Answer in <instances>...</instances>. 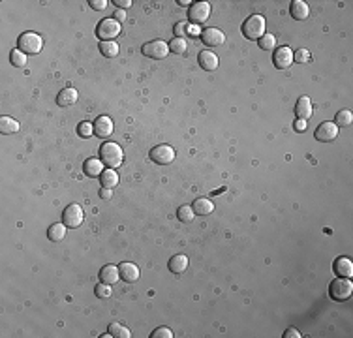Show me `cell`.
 <instances>
[{"mask_svg": "<svg viewBox=\"0 0 353 338\" xmlns=\"http://www.w3.org/2000/svg\"><path fill=\"white\" fill-rule=\"evenodd\" d=\"M100 160L109 169L121 168V164L124 162V152H122L121 145H117L113 141H105L100 147Z\"/></svg>", "mask_w": 353, "mask_h": 338, "instance_id": "1", "label": "cell"}, {"mask_svg": "<svg viewBox=\"0 0 353 338\" xmlns=\"http://www.w3.org/2000/svg\"><path fill=\"white\" fill-rule=\"evenodd\" d=\"M265 32H267V21L263 15H250L242 23V34L248 40H259Z\"/></svg>", "mask_w": 353, "mask_h": 338, "instance_id": "2", "label": "cell"}, {"mask_svg": "<svg viewBox=\"0 0 353 338\" xmlns=\"http://www.w3.org/2000/svg\"><path fill=\"white\" fill-rule=\"evenodd\" d=\"M43 47V40L36 32H25L17 40V49H21L25 55H38Z\"/></svg>", "mask_w": 353, "mask_h": 338, "instance_id": "3", "label": "cell"}, {"mask_svg": "<svg viewBox=\"0 0 353 338\" xmlns=\"http://www.w3.org/2000/svg\"><path fill=\"white\" fill-rule=\"evenodd\" d=\"M121 32L122 27L117 19H101L96 27V34L101 41H113Z\"/></svg>", "mask_w": 353, "mask_h": 338, "instance_id": "4", "label": "cell"}, {"mask_svg": "<svg viewBox=\"0 0 353 338\" xmlns=\"http://www.w3.org/2000/svg\"><path fill=\"white\" fill-rule=\"evenodd\" d=\"M331 297L334 301H346V299L352 297L353 293V284L350 278H344V276H338L336 280L331 282V289H329Z\"/></svg>", "mask_w": 353, "mask_h": 338, "instance_id": "5", "label": "cell"}, {"mask_svg": "<svg viewBox=\"0 0 353 338\" xmlns=\"http://www.w3.org/2000/svg\"><path fill=\"white\" fill-rule=\"evenodd\" d=\"M83 220H85V212L81 209V205L77 203H70L64 212H62V224L66 226V228H79L81 224H83Z\"/></svg>", "mask_w": 353, "mask_h": 338, "instance_id": "6", "label": "cell"}, {"mask_svg": "<svg viewBox=\"0 0 353 338\" xmlns=\"http://www.w3.org/2000/svg\"><path fill=\"white\" fill-rule=\"evenodd\" d=\"M169 53H171V51H169V43H165L163 40H152L143 45V55L152 60L165 59Z\"/></svg>", "mask_w": 353, "mask_h": 338, "instance_id": "7", "label": "cell"}, {"mask_svg": "<svg viewBox=\"0 0 353 338\" xmlns=\"http://www.w3.org/2000/svg\"><path fill=\"white\" fill-rule=\"evenodd\" d=\"M209 15H211V4L209 2H195L188 10V19L192 25H197V27L209 19Z\"/></svg>", "mask_w": 353, "mask_h": 338, "instance_id": "8", "label": "cell"}, {"mask_svg": "<svg viewBox=\"0 0 353 338\" xmlns=\"http://www.w3.org/2000/svg\"><path fill=\"white\" fill-rule=\"evenodd\" d=\"M151 160L154 164H160V166H167L175 160V150L169 145H158L151 150Z\"/></svg>", "mask_w": 353, "mask_h": 338, "instance_id": "9", "label": "cell"}, {"mask_svg": "<svg viewBox=\"0 0 353 338\" xmlns=\"http://www.w3.org/2000/svg\"><path fill=\"white\" fill-rule=\"evenodd\" d=\"M273 62H274V66H276L278 70H286V68H289L293 62H295V60H293V49L291 47H288V45L278 47L273 55Z\"/></svg>", "mask_w": 353, "mask_h": 338, "instance_id": "10", "label": "cell"}, {"mask_svg": "<svg viewBox=\"0 0 353 338\" xmlns=\"http://www.w3.org/2000/svg\"><path fill=\"white\" fill-rule=\"evenodd\" d=\"M316 139L321 141V143H327V141H333L336 139V135H338V126L334 124V122H321L318 128H316Z\"/></svg>", "mask_w": 353, "mask_h": 338, "instance_id": "11", "label": "cell"}, {"mask_svg": "<svg viewBox=\"0 0 353 338\" xmlns=\"http://www.w3.org/2000/svg\"><path fill=\"white\" fill-rule=\"evenodd\" d=\"M201 41L207 47H218L225 41V34L220 29H207L201 32Z\"/></svg>", "mask_w": 353, "mask_h": 338, "instance_id": "12", "label": "cell"}, {"mask_svg": "<svg viewBox=\"0 0 353 338\" xmlns=\"http://www.w3.org/2000/svg\"><path fill=\"white\" fill-rule=\"evenodd\" d=\"M113 120L109 119V117H105V115H101V117H98L96 119V122H94V134L98 135V137H101V139H105V137H109L113 134Z\"/></svg>", "mask_w": 353, "mask_h": 338, "instance_id": "13", "label": "cell"}, {"mask_svg": "<svg viewBox=\"0 0 353 338\" xmlns=\"http://www.w3.org/2000/svg\"><path fill=\"white\" fill-rule=\"evenodd\" d=\"M334 274L338 276H344V278H352L353 276V263L352 259L348 258H336L333 263Z\"/></svg>", "mask_w": 353, "mask_h": 338, "instance_id": "14", "label": "cell"}, {"mask_svg": "<svg viewBox=\"0 0 353 338\" xmlns=\"http://www.w3.org/2000/svg\"><path fill=\"white\" fill-rule=\"evenodd\" d=\"M197 62H199V66H201L205 71H214L216 68H218V57L209 49H205L199 53Z\"/></svg>", "mask_w": 353, "mask_h": 338, "instance_id": "15", "label": "cell"}, {"mask_svg": "<svg viewBox=\"0 0 353 338\" xmlns=\"http://www.w3.org/2000/svg\"><path fill=\"white\" fill-rule=\"evenodd\" d=\"M119 272H121V278L124 282H128V284H131V282H135V280L139 278V269H137L135 263L124 261V263L119 265Z\"/></svg>", "mask_w": 353, "mask_h": 338, "instance_id": "16", "label": "cell"}, {"mask_svg": "<svg viewBox=\"0 0 353 338\" xmlns=\"http://www.w3.org/2000/svg\"><path fill=\"white\" fill-rule=\"evenodd\" d=\"M77 98H79V94H77L75 89H64L59 92L57 103H59L61 107H70V105H73V103L77 101Z\"/></svg>", "mask_w": 353, "mask_h": 338, "instance_id": "17", "label": "cell"}, {"mask_svg": "<svg viewBox=\"0 0 353 338\" xmlns=\"http://www.w3.org/2000/svg\"><path fill=\"white\" fill-rule=\"evenodd\" d=\"M295 113H297V119H310L312 117V101L308 96H301L299 101H297V107H295Z\"/></svg>", "mask_w": 353, "mask_h": 338, "instance_id": "18", "label": "cell"}, {"mask_svg": "<svg viewBox=\"0 0 353 338\" xmlns=\"http://www.w3.org/2000/svg\"><path fill=\"white\" fill-rule=\"evenodd\" d=\"M291 17L297 21H304L308 17V13H310V8H308V4L304 2V0H293L291 2Z\"/></svg>", "mask_w": 353, "mask_h": 338, "instance_id": "19", "label": "cell"}, {"mask_svg": "<svg viewBox=\"0 0 353 338\" xmlns=\"http://www.w3.org/2000/svg\"><path fill=\"white\" fill-rule=\"evenodd\" d=\"M121 278V272H119V267L115 265H103L100 270V280L105 282V284H117V280Z\"/></svg>", "mask_w": 353, "mask_h": 338, "instance_id": "20", "label": "cell"}, {"mask_svg": "<svg viewBox=\"0 0 353 338\" xmlns=\"http://www.w3.org/2000/svg\"><path fill=\"white\" fill-rule=\"evenodd\" d=\"M192 209L197 216H207V214H211L212 210H214V203L207 198H199V199H195V201H193Z\"/></svg>", "mask_w": 353, "mask_h": 338, "instance_id": "21", "label": "cell"}, {"mask_svg": "<svg viewBox=\"0 0 353 338\" xmlns=\"http://www.w3.org/2000/svg\"><path fill=\"white\" fill-rule=\"evenodd\" d=\"M103 169V162L98 158H89L85 164H83V171L89 175V177H100Z\"/></svg>", "mask_w": 353, "mask_h": 338, "instance_id": "22", "label": "cell"}, {"mask_svg": "<svg viewBox=\"0 0 353 338\" xmlns=\"http://www.w3.org/2000/svg\"><path fill=\"white\" fill-rule=\"evenodd\" d=\"M186 269H188V258L186 256L179 254V256H173L169 259V270H171L173 274H182Z\"/></svg>", "mask_w": 353, "mask_h": 338, "instance_id": "23", "label": "cell"}, {"mask_svg": "<svg viewBox=\"0 0 353 338\" xmlns=\"http://www.w3.org/2000/svg\"><path fill=\"white\" fill-rule=\"evenodd\" d=\"M101 179V188H115L119 184V175L115 169H103V173L100 175Z\"/></svg>", "mask_w": 353, "mask_h": 338, "instance_id": "24", "label": "cell"}, {"mask_svg": "<svg viewBox=\"0 0 353 338\" xmlns=\"http://www.w3.org/2000/svg\"><path fill=\"white\" fill-rule=\"evenodd\" d=\"M0 132L6 134V135H11V134L19 132V122L11 117H2L0 119Z\"/></svg>", "mask_w": 353, "mask_h": 338, "instance_id": "25", "label": "cell"}, {"mask_svg": "<svg viewBox=\"0 0 353 338\" xmlns=\"http://www.w3.org/2000/svg\"><path fill=\"white\" fill-rule=\"evenodd\" d=\"M47 237H49V240H53V242L62 240L66 237V226H64V224H53V226L47 229Z\"/></svg>", "mask_w": 353, "mask_h": 338, "instance_id": "26", "label": "cell"}, {"mask_svg": "<svg viewBox=\"0 0 353 338\" xmlns=\"http://www.w3.org/2000/svg\"><path fill=\"white\" fill-rule=\"evenodd\" d=\"M100 51H101V55H103V57L113 59V57H117V55H119V45H117L115 41H101Z\"/></svg>", "mask_w": 353, "mask_h": 338, "instance_id": "27", "label": "cell"}, {"mask_svg": "<svg viewBox=\"0 0 353 338\" xmlns=\"http://www.w3.org/2000/svg\"><path fill=\"white\" fill-rule=\"evenodd\" d=\"M193 216H195V212H193L192 205H182V207H179V210H177V218L181 220V222H184V224H190L193 220Z\"/></svg>", "mask_w": 353, "mask_h": 338, "instance_id": "28", "label": "cell"}, {"mask_svg": "<svg viewBox=\"0 0 353 338\" xmlns=\"http://www.w3.org/2000/svg\"><path fill=\"white\" fill-rule=\"evenodd\" d=\"M352 122H353V113L350 109H340L336 113V120H334L336 126H350Z\"/></svg>", "mask_w": 353, "mask_h": 338, "instance_id": "29", "label": "cell"}, {"mask_svg": "<svg viewBox=\"0 0 353 338\" xmlns=\"http://www.w3.org/2000/svg\"><path fill=\"white\" fill-rule=\"evenodd\" d=\"M109 335H111V337H117V338H130L131 337L130 329H126L124 325H121V323H111V325H109Z\"/></svg>", "mask_w": 353, "mask_h": 338, "instance_id": "30", "label": "cell"}, {"mask_svg": "<svg viewBox=\"0 0 353 338\" xmlns=\"http://www.w3.org/2000/svg\"><path fill=\"white\" fill-rule=\"evenodd\" d=\"M259 43V49H265V51H271L276 47V38H274V34H269V32H265L261 38L257 40Z\"/></svg>", "mask_w": 353, "mask_h": 338, "instance_id": "31", "label": "cell"}, {"mask_svg": "<svg viewBox=\"0 0 353 338\" xmlns=\"http://www.w3.org/2000/svg\"><path fill=\"white\" fill-rule=\"evenodd\" d=\"M188 49V43L184 38H173L171 43H169V51L171 53H177V55H182V53H186Z\"/></svg>", "mask_w": 353, "mask_h": 338, "instance_id": "32", "label": "cell"}, {"mask_svg": "<svg viewBox=\"0 0 353 338\" xmlns=\"http://www.w3.org/2000/svg\"><path fill=\"white\" fill-rule=\"evenodd\" d=\"M10 60L13 66H17V68H23V66H27V55L23 53L21 49H13L10 55Z\"/></svg>", "mask_w": 353, "mask_h": 338, "instance_id": "33", "label": "cell"}, {"mask_svg": "<svg viewBox=\"0 0 353 338\" xmlns=\"http://www.w3.org/2000/svg\"><path fill=\"white\" fill-rule=\"evenodd\" d=\"M113 295V289H111V284H105V282H100L98 286H96V297L100 299H109Z\"/></svg>", "mask_w": 353, "mask_h": 338, "instance_id": "34", "label": "cell"}, {"mask_svg": "<svg viewBox=\"0 0 353 338\" xmlns=\"http://www.w3.org/2000/svg\"><path fill=\"white\" fill-rule=\"evenodd\" d=\"M77 134H79L81 137H85V139H89L92 134H94V124L91 122H79V126H77Z\"/></svg>", "mask_w": 353, "mask_h": 338, "instance_id": "35", "label": "cell"}, {"mask_svg": "<svg viewBox=\"0 0 353 338\" xmlns=\"http://www.w3.org/2000/svg\"><path fill=\"white\" fill-rule=\"evenodd\" d=\"M293 60H297L299 64H304L310 60V51L308 49H297V53H293Z\"/></svg>", "mask_w": 353, "mask_h": 338, "instance_id": "36", "label": "cell"}, {"mask_svg": "<svg viewBox=\"0 0 353 338\" xmlns=\"http://www.w3.org/2000/svg\"><path fill=\"white\" fill-rule=\"evenodd\" d=\"M184 36H188V23L186 21L175 25V38H184Z\"/></svg>", "mask_w": 353, "mask_h": 338, "instance_id": "37", "label": "cell"}, {"mask_svg": "<svg viewBox=\"0 0 353 338\" xmlns=\"http://www.w3.org/2000/svg\"><path fill=\"white\" fill-rule=\"evenodd\" d=\"M151 337L152 338H173V331L167 327H160V329H156Z\"/></svg>", "mask_w": 353, "mask_h": 338, "instance_id": "38", "label": "cell"}, {"mask_svg": "<svg viewBox=\"0 0 353 338\" xmlns=\"http://www.w3.org/2000/svg\"><path fill=\"white\" fill-rule=\"evenodd\" d=\"M89 4H91L92 10H98V11H101V10H105V8H107V0H91Z\"/></svg>", "mask_w": 353, "mask_h": 338, "instance_id": "39", "label": "cell"}, {"mask_svg": "<svg viewBox=\"0 0 353 338\" xmlns=\"http://www.w3.org/2000/svg\"><path fill=\"white\" fill-rule=\"evenodd\" d=\"M203 30L197 27V25H192V23H188V36H201Z\"/></svg>", "mask_w": 353, "mask_h": 338, "instance_id": "40", "label": "cell"}, {"mask_svg": "<svg viewBox=\"0 0 353 338\" xmlns=\"http://www.w3.org/2000/svg\"><path fill=\"white\" fill-rule=\"evenodd\" d=\"M284 337H286V338H301V337H303V335H301V333H299L297 329L289 327V329H288V331H286V335H284Z\"/></svg>", "mask_w": 353, "mask_h": 338, "instance_id": "41", "label": "cell"}, {"mask_svg": "<svg viewBox=\"0 0 353 338\" xmlns=\"http://www.w3.org/2000/svg\"><path fill=\"white\" fill-rule=\"evenodd\" d=\"M115 4H117L119 10H126L131 6V0H115Z\"/></svg>", "mask_w": 353, "mask_h": 338, "instance_id": "42", "label": "cell"}, {"mask_svg": "<svg viewBox=\"0 0 353 338\" xmlns=\"http://www.w3.org/2000/svg\"><path fill=\"white\" fill-rule=\"evenodd\" d=\"M100 198L101 199H111L113 198V190L111 188H100Z\"/></svg>", "mask_w": 353, "mask_h": 338, "instance_id": "43", "label": "cell"}, {"mask_svg": "<svg viewBox=\"0 0 353 338\" xmlns=\"http://www.w3.org/2000/svg\"><path fill=\"white\" fill-rule=\"evenodd\" d=\"M295 130H297V132H304V130H306V120L304 119L295 120Z\"/></svg>", "mask_w": 353, "mask_h": 338, "instance_id": "44", "label": "cell"}, {"mask_svg": "<svg viewBox=\"0 0 353 338\" xmlns=\"http://www.w3.org/2000/svg\"><path fill=\"white\" fill-rule=\"evenodd\" d=\"M113 19H117L119 23L124 21L126 19V10H119V8H117V10H115V17H113Z\"/></svg>", "mask_w": 353, "mask_h": 338, "instance_id": "45", "label": "cell"}, {"mask_svg": "<svg viewBox=\"0 0 353 338\" xmlns=\"http://www.w3.org/2000/svg\"><path fill=\"white\" fill-rule=\"evenodd\" d=\"M179 4H181V6H188L190 2H188V0H179Z\"/></svg>", "mask_w": 353, "mask_h": 338, "instance_id": "46", "label": "cell"}]
</instances>
